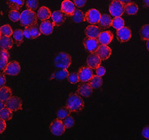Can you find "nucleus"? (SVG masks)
<instances>
[{
  "label": "nucleus",
  "mask_w": 149,
  "mask_h": 140,
  "mask_svg": "<svg viewBox=\"0 0 149 140\" xmlns=\"http://www.w3.org/2000/svg\"><path fill=\"white\" fill-rule=\"evenodd\" d=\"M67 107L71 112L80 113L84 108V102L79 95L71 93L67 99Z\"/></svg>",
  "instance_id": "nucleus-1"
},
{
  "label": "nucleus",
  "mask_w": 149,
  "mask_h": 140,
  "mask_svg": "<svg viewBox=\"0 0 149 140\" xmlns=\"http://www.w3.org/2000/svg\"><path fill=\"white\" fill-rule=\"evenodd\" d=\"M19 21L24 27H32L36 25L37 23V15L34 11L26 9L20 13Z\"/></svg>",
  "instance_id": "nucleus-2"
},
{
  "label": "nucleus",
  "mask_w": 149,
  "mask_h": 140,
  "mask_svg": "<svg viewBox=\"0 0 149 140\" xmlns=\"http://www.w3.org/2000/svg\"><path fill=\"white\" fill-rule=\"evenodd\" d=\"M71 64V57L67 52H60L54 58V65L58 68H68Z\"/></svg>",
  "instance_id": "nucleus-3"
},
{
  "label": "nucleus",
  "mask_w": 149,
  "mask_h": 140,
  "mask_svg": "<svg viewBox=\"0 0 149 140\" xmlns=\"http://www.w3.org/2000/svg\"><path fill=\"white\" fill-rule=\"evenodd\" d=\"M109 11L110 15L113 17L122 16L125 11L124 5L120 2L119 0H113L109 5Z\"/></svg>",
  "instance_id": "nucleus-4"
},
{
  "label": "nucleus",
  "mask_w": 149,
  "mask_h": 140,
  "mask_svg": "<svg viewBox=\"0 0 149 140\" xmlns=\"http://www.w3.org/2000/svg\"><path fill=\"white\" fill-rule=\"evenodd\" d=\"M49 129H50V131H51V133L54 135H55V136H61V135H63L64 134L66 128H65L63 123V121L57 118V119L54 120L51 122L50 126H49Z\"/></svg>",
  "instance_id": "nucleus-5"
},
{
  "label": "nucleus",
  "mask_w": 149,
  "mask_h": 140,
  "mask_svg": "<svg viewBox=\"0 0 149 140\" xmlns=\"http://www.w3.org/2000/svg\"><path fill=\"white\" fill-rule=\"evenodd\" d=\"M101 14L95 8H91L85 13V21L91 25H97L100 21Z\"/></svg>",
  "instance_id": "nucleus-6"
},
{
  "label": "nucleus",
  "mask_w": 149,
  "mask_h": 140,
  "mask_svg": "<svg viewBox=\"0 0 149 140\" xmlns=\"http://www.w3.org/2000/svg\"><path fill=\"white\" fill-rule=\"evenodd\" d=\"M6 108H8L12 112H16L22 109V101L16 96H11L5 103Z\"/></svg>",
  "instance_id": "nucleus-7"
},
{
  "label": "nucleus",
  "mask_w": 149,
  "mask_h": 140,
  "mask_svg": "<svg viewBox=\"0 0 149 140\" xmlns=\"http://www.w3.org/2000/svg\"><path fill=\"white\" fill-rule=\"evenodd\" d=\"M84 46L88 51H89L91 53H94L96 52L100 46V42L98 41L97 38H87L84 40Z\"/></svg>",
  "instance_id": "nucleus-8"
},
{
  "label": "nucleus",
  "mask_w": 149,
  "mask_h": 140,
  "mask_svg": "<svg viewBox=\"0 0 149 140\" xmlns=\"http://www.w3.org/2000/svg\"><path fill=\"white\" fill-rule=\"evenodd\" d=\"M79 78V82H88L91 77L93 76V69L89 68L88 66H84L79 69L78 71Z\"/></svg>",
  "instance_id": "nucleus-9"
},
{
  "label": "nucleus",
  "mask_w": 149,
  "mask_h": 140,
  "mask_svg": "<svg viewBox=\"0 0 149 140\" xmlns=\"http://www.w3.org/2000/svg\"><path fill=\"white\" fill-rule=\"evenodd\" d=\"M20 69H21V67H20V65L19 64V62L13 61L8 62L4 72L9 76H16L19 73Z\"/></svg>",
  "instance_id": "nucleus-10"
},
{
  "label": "nucleus",
  "mask_w": 149,
  "mask_h": 140,
  "mask_svg": "<svg viewBox=\"0 0 149 140\" xmlns=\"http://www.w3.org/2000/svg\"><path fill=\"white\" fill-rule=\"evenodd\" d=\"M117 38L120 42H127L131 38V30L128 27H123L117 30Z\"/></svg>",
  "instance_id": "nucleus-11"
},
{
  "label": "nucleus",
  "mask_w": 149,
  "mask_h": 140,
  "mask_svg": "<svg viewBox=\"0 0 149 140\" xmlns=\"http://www.w3.org/2000/svg\"><path fill=\"white\" fill-rule=\"evenodd\" d=\"M53 24L55 26H60L63 25L66 20V14L62 11H54L51 14Z\"/></svg>",
  "instance_id": "nucleus-12"
},
{
  "label": "nucleus",
  "mask_w": 149,
  "mask_h": 140,
  "mask_svg": "<svg viewBox=\"0 0 149 140\" xmlns=\"http://www.w3.org/2000/svg\"><path fill=\"white\" fill-rule=\"evenodd\" d=\"M96 53L99 56L101 61H106L111 56L112 50L108 45H101L99 46Z\"/></svg>",
  "instance_id": "nucleus-13"
},
{
  "label": "nucleus",
  "mask_w": 149,
  "mask_h": 140,
  "mask_svg": "<svg viewBox=\"0 0 149 140\" xmlns=\"http://www.w3.org/2000/svg\"><path fill=\"white\" fill-rule=\"evenodd\" d=\"M61 11L67 15H72L75 11V5L70 0H63L61 4Z\"/></svg>",
  "instance_id": "nucleus-14"
},
{
  "label": "nucleus",
  "mask_w": 149,
  "mask_h": 140,
  "mask_svg": "<svg viewBox=\"0 0 149 140\" xmlns=\"http://www.w3.org/2000/svg\"><path fill=\"white\" fill-rule=\"evenodd\" d=\"M101 61H102L99 56L96 52H94L89 55L87 58V65L89 68L93 69V68H97L99 65H101Z\"/></svg>",
  "instance_id": "nucleus-15"
},
{
  "label": "nucleus",
  "mask_w": 149,
  "mask_h": 140,
  "mask_svg": "<svg viewBox=\"0 0 149 140\" xmlns=\"http://www.w3.org/2000/svg\"><path fill=\"white\" fill-rule=\"evenodd\" d=\"M113 38V35L110 31H103L101 32V34L98 36V41L101 45H109L112 42Z\"/></svg>",
  "instance_id": "nucleus-16"
},
{
  "label": "nucleus",
  "mask_w": 149,
  "mask_h": 140,
  "mask_svg": "<svg viewBox=\"0 0 149 140\" xmlns=\"http://www.w3.org/2000/svg\"><path fill=\"white\" fill-rule=\"evenodd\" d=\"M93 88L90 86L89 83L84 82L81 85H79L78 87V94L84 97H90L93 94Z\"/></svg>",
  "instance_id": "nucleus-17"
},
{
  "label": "nucleus",
  "mask_w": 149,
  "mask_h": 140,
  "mask_svg": "<svg viewBox=\"0 0 149 140\" xmlns=\"http://www.w3.org/2000/svg\"><path fill=\"white\" fill-rule=\"evenodd\" d=\"M100 34H101V30L99 27L96 26V25H90L86 27L85 35L88 38H97Z\"/></svg>",
  "instance_id": "nucleus-18"
},
{
  "label": "nucleus",
  "mask_w": 149,
  "mask_h": 140,
  "mask_svg": "<svg viewBox=\"0 0 149 140\" xmlns=\"http://www.w3.org/2000/svg\"><path fill=\"white\" fill-rule=\"evenodd\" d=\"M54 26V24L50 22L49 20H43L40 25V30H41V34H45V35H49L53 33Z\"/></svg>",
  "instance_id": "nucleus-19"
},
{
  "label": "nucleus",
  "mask_w": 149,
  "mask_h": 140,
  "mask_svg": "<svg viewBox=\"0 0 149 140\" xmlns=\"http://www.w3.org/2000/svg\"><path fill=\"white\" fill-rule=\"evenodd\" d=\"M51 14H52V12L50 11V10L47 7L43 6V7H41L38 9L37 15L38 19L41 20V21H43V20H46L51 18Z\"/></svg>",
  "instance_id": "nucleus-20"
},
{
  "label": "nucleus",
  "mask_w": 149,
  "mask_h": 140,
  "mask_svg": "<svg viewBox=\"0 0 149 140\" xmlns=\"http://www.w3.org/2000/svg\"><path fill=\"white\" fill-rule=\"evenodd\" d=\"M13 46V41L10 37L7 36H2L0 38V48L2 50L8 51Z\"/></svg>",
  "instance_id": "nucleus-21"
},
{
  "label": "nucleus",
  "mask_w": 149,
  "mask_h": 140,
  "mask_svg": "<svg viewBox=\"0 0 149 140\" xmlns=\"http://www.w3.org/2000/svg\"><path fill=\"white\" fill-rule=\"evenodd\" d=\"M112 20H113V19L110 15H107V14H103V15H101V19H100V21L98 24H99L101 28L107 29L109 27L112 26Z\"/></svg>",
  "instance_id": "nucleus-22"
},
{
  "label": "nucleus",
  "mask_w": 149,
  "mask_h": 140,
  "mask_svg": "<svg viewBox=\"0 0 149 140\" xmlns=\"http://www.w3.org/2000/svg\"><path fill=\"white\" fill-rule=\"evenodd\" d=\"M88 83L93 89H98L103 85V80L100 76L93 75L88 81Z\"/></svg>",
  "instance_id": "nucleus-23"
},
{
  "label": "nucleus",
  "mask_w": 149,
  "mask_h": 140,
  "mask_svg": "<svg viewBox=\"0 0 149 140\" xmlns=\"http://www.w3.org/2000/svg\"><path fill=\"white\" fill-rule=\"evenodd\" d=\"M11 95H12V91L10 87L6 86L0 87V99L6 102Z\"/></svg>",
  "instance_id": "nucleus-24"
},
{
  "label": "nucleus",
  "mask_w": 149,
  "mask_h": 140,
  "mask_svg": "<svg viewBox=\"0 0 149 140\" xmlns=\"http://www.w3.org/2000/svg\"><path fill=\"white\" fill-rule=\"evenodd\" d=\"M124 9H125V11L127 12V14H128L129 15H134L138 12L139 7L135 3L130 2L129 4L124 5Z\"/></svg>",
  "instance_id": "nucleus-25"
},
{
  "label": "nucleus",
  "mask_w": 149,
  "mask_h": 140,
  "mask_svg": "<svg viewBox=\"0 0 149 140\" xmlns=\"http://www.w3.org/2000/svg\"><path fill=\"white\" fill-rule=\"evenodd\" d=\"M72 20L75 23H81L85 21V14L79 9H75L74 12L71 15Z\"/></svg>",
  "instance_id": "nucleus-26"
},
{
  "label": "nucleus",
  "mask_w": 149,
  "mask_h": 140,
  "mask_svg": "<svg viewBox=\"0 0 149 140\" xmlns=\"http://www.w3.org/2000/svg\"><path fill=\"white\" fill-rule=\"evenodd\" d=\"M8 7L13 10H19L24 4V0H7Z\"/></svg>",
  "instance_id": "nucleus-27"
},
{
  "label": "nucleus",
  "mask_w": 149,
  "mask_h": 140,
  "mask_svg": "<svg viewBox=\"0 0 149 140\" xmlns=\"http://www.w3.org/2000/svg\"><path fill=\"white\" fill-rule=\"evenodd\" d=\"M13 38L15 41V42L17 43V46H19L23 42V39H24V32L22 30L20 29H16L15 30L13 31L12 34Z\"/></svg>",
  "instance_id": "nucleus-28"
},
{
  "label": "nucleus",
  "mask_w": 149,
  "mask_h": 140,
  "mask_svg": "<svg viewBox=\"0 0 149 140\" xmlns=\"http://www.w3.org/2000/svg\"><path fill=\"white\" fill-rule=\"evenodd\" d=\"M69 75V72L67 70V68H60L58 71H57L55 72V77L56 80L58 81H63V80L67 79Z\"/></svg>",
  "instance_id": "nucleus-29"
},
{
  "label": "nucleus",
  "mask_w": 149,
  "mask_h": 140,
  "mask_svg": "<svg viewBox=\"0 0 149 140\" xmlns=\"http://www.w3.org/2000/svg\"><path fill=\"white\" fill-rule=\"evenodd\" d=\"M12 117H13L12 111L6 107L0 111V118L3 119L4 121H10Z\"/></svg>",
  "instance_id": "nucleus-30"
},
{
  "label": "nucleus",
  "mask_w": 149,
  "mask_h": 140,
  "mask_svg": "<svg viewBox=\"0 0 149 140\" xmlns=\"http://www.w3.org/2000/svg\"><path fill=\"white\" fill-rule=\"evenodd\" d=\"M112 26L118 30H119L121 28L125 26V21L121 16L114 17L112 20Z\"/></svg>",
  "instance_id": "nucleus-31"
},
{
  "label": "nucleus",
  "mask_w": 149,
  "mask_h": 140,
  "mask_svg": "<svg viewBox=\"0 0 149 140\" xmlns=\"http://www.w3.org/2000/svg\"><path fill=\"white\" fill-rule=\"evenodd\" d=\"M139 34H140V38L143 41H147L149 39V24L148 25H144L141 27L140 31H139Z\"/></svg>",
  "instance_id": "nucleus-32"
},
{
  "label": "nucleus",
  "mask_w": 149,
  "mask_h": 140,
  "mask_svg": "<svg viewBox=\"0 0 149 140\" xmlns=\"http://www.w3.org/2000/svg\"><path fill=\"white\" fill-rule=\"evenodd\" d=\"M71 112L68 109V108H67V106L63 107V108H60V109L57 112V118L63 121L66 117L69 116V115L71 114Z\"/></svg>",
  "instance_id": "nucleus-33"
},
{
  "label": "nucleus",
  "mask_w": 149,
  "mask_h": 140,
  "mask_svg": "<svg viewBox=\"0 0 149 140\" xmlns=\"http://www.w3.org/2000/svg\"><path fill=\"white\" fill-rule=\"evenodd\" d=\"M0 32L2 34V36H7V37H11L13 34V30L9 25H4L0 27Z\"/></svg>",
  "instance_id": "nucleus-34"
},
{
  "label": "nucleus",
  "mask_w": 149,
  "mask_h": 140,
  "mask_svg": "<svg viewBox=\"0 0 149 140\" xmlns=\"http://www.w3.org/2000/svg\"><path fill=\"white\" fill-rule=\"evenodd\" d=\"M63 123L66 129H70L74 125V119L69 115L63 120Z\"/></svg>",
  "instance_id": "nucleus-35"
},
{
  "label": "nucleus",
  "mask_w": 149,
  "mask_h": 140,
  "mask_svg": "<svg viewBox=\"0 0 149 140\" xmlns=\"http://www.w3.org/2000/svg\"><path fill=\"white\" fill-rule=\"evenodd\" d=\"M8 17L13 22H16L19 20V17H20V13L19 12L18 10H13L11 9V11L8 13Z\"/></svg>",
  "instance_id": "nucleus-36"
},
{
  "label": "nucleus",
  "mask_w": 149,
  "mask_h": 140,
  "mask_svg": "<svg viewBox=\"0 0 149 140\" xmlns=\"http://www.w3.org/2000/svg\"><path fill=\"white\" fill-rule=\"evenodd\" d=\"M25 4H26L28 9H30L32 11H36L39 6L38 0H26Z\"/></svg>",
  "instance_id": "nucleus-37"
},
{
  "label": "nucleus",
  "mask_w": 149,
  "mask_h": 140,
  "mask_svg": "<svg viewBox=\"0 0 149 140\" xmlns=\"http://www.w3.org/2000/svg\"><path fill=\"white\" fill-rule=\"evenodd\" d=\"M67 79H68V82L71 84L78 83L79 82L78 72H72V73H69Z\"/></svg>",
  "instance_id": "nucleus-38"
},
{
  "label": "nucleus",
  "mask_w": 149,
  "mask_h": 140,
  "mask_svg": "<svg viewBox=\"0 0 149 140\" xmlns=\"http://www.w3.org/2000/svg\"><path fill=\"white\" fill-rule=\"evenodd\" d=\"M30 31H31V35H32V38H38L41 34V32L40 30V29H37L36 25L34 26L29 27Z\"/></svg>",
  "instance_id": "nucleus-39"
},
{
  "label": "nucleus",
  "mask_w": 149,
  "mask_h": 140,
  "mask_svg": "<svg viewBox=\"0 0 149 140\" xmlns=\"http://www.w3.org/2000/svg\"><path fill=\"white\" fill-rule=\"evenodd\" d=\"M8 64V58L0 56V72H4Z\"/></svg>",
  "instance_id": "nucleus-40"
},
{
  "label": "nucleus",
  "mask_w": 149,
  "mask_h": 140,
  "mask_svg": "<svg viewBox=\"0 0 149 140\" xmlns=\"http://www.w3.org/2000/svg\"><path fill=\"white\" fill-rule=\"evenodd\" d=\"M105 72H106V69L104 67L101 66V65H99L97 68H96V73L97 75L100 76V77H103V76L105 74Z\"/></svg>",
  "instance_id": "nucleus-41"
},
{
  "label": "nucleus",
  "mask_w": 149,
  "mask_h": 140,
  "mask_svg": "<svg viewBox=\"0 0 149 140\" xmlns=\"http://www.w3.org/2000/svg\"><path fill=\"white\" fill-rule=\"evenodd\" d=\"M86 3H87V0H74V5L79 8H84L86 5Z\"/></svg>",
  "instance_id": "nucleus-42"
},
{
  "label": "nucleus",
  "mask_w": 149,
  "mask_h": 140,
  "mask_svg": "<svg viewBox=\"0 0 149 140\" xmlns=\"http://www.w3.org/2000/svg\"><path fill=\"white\" fill-rule=\"evenodd\" d=\"M141 134L143 138L149 139V125H147V126H145V127L143 129Z\"/></svg>",
  "instance_id": "nucleus-43"
},
{
  "label": "nucleus",
  "mask_w": 149,
  "mask_h": 140,
  "mask_svg": "<svg viewBox=\"0 0 149 140\" xmlns=\"http://www.w3.org/2000/svg\"><path fill=\"white\" fill-rule=\"evenodd\" d=\"M24 32V36L28 39H32V35H31V31H30L29 27H25V29L23 30Z\"/></svg>",
  "instance_id": "nucleus-44"
},
{
  "label": "nucleus",
  "mask_w": 149,
  "mask_h": 140,
  "mask_svg": "<svg viewBox=\"0 0 149 140\" xmlns=\"http://www.w3.org/2000/svg\"><path fill=\"white\" fill-rule=\"evenodd\" d=\"M7 127V124H6V121H4L3 119L0 118V134H3L5 131Z\"/></svg>",
  "instance_id": "nucleus-45"
},
{
  "label": "nucleus",
  "mask_w": 149,
  "mask_h": 140,
  "mask_svg": "<svg viewBox=\"0 0 149 140\" xmlns=\"http://www.w3.org/2000/svg\"><path fill=\"white\" fill-rule=\"evenodd\" d=\"M6 84V77L3 73H0V87H3Z\"/></svg>",
  "instance_id": "nucleus-46"
},
{
  "label": "nucleus",
  "mask_w": 149,
  "mask_h": 140,
  "mask_svg": "<svg viewBox=\"0 0 149 140\" xmlns=\"http://www.w3.org/2000/svg\"><path fill=\"white\" fill-rule=\"evenodd\" d=\"M0 56L6 57V58L9 59V54H8V51H6V50H1L0 51Z\"/></svg>",
  "instance_id": "nucleus-47"
},
{
  "label": "nucleus",
  "mask_w": 149,
  "mask_h": 140,
  "mask_svg": "<svg viewBox=\"0 0 149 140\" xmlns=\"http://www.w3.org/2000/svg\"><path fill=\"white\" fill-rule=\"evenodd\" d=\"M6 107V105H5V101H3L2 99H0V111L3 109V108H4Z\"/></svg>",
  "instance_id": "nucleus-48"
},
{
  "label": "nucleus",
  "mask_w": 149,
  "mask_h": 140,
  "mask_svg": "<svg viewBox=\"0 0 149 140\" xmlns=\"http://www.w3.org/2000/svg\"><path fill=\"white\" fill-rule=\"evenodd\" d=\"M120 2L123 4V5H126V4H129L131 2V0H119Z\"/></svg>",
  "instance_id": "nucleus-49"
},
{
  "label": "nucleus",
  "mask_w": 149,
  "mask_h": 140,
  "mask_svg": "<svg viewBox=\"0 0 149 140\" xmlns=\"http://www.w3.org/2000/svg\"><path fill=\"white\" fill-rule=\"evenodd\" d=\"M143 3L144 4V6L149 8V0H143Z\"/></svg>",
  "instance_id": "nucleus-50"
},
{
  "label": "nucleus",
  "mask_w": 149,
  "mask_h": 140,
  "mask_svg": "<svg viewBox=\"0 0 149 140\" xmlns=\"http://www.w3.org/2000/svg\"><path fill=\"white\" fill-rule=\"evenodd\" d=\"M146 46H147V49L148 50V51H149V39H148V40H147V42H146Z\"/></svg>",
  "instance_id": "nucleus-51"
},
{
  "label": "nucleus",
  "mask_w": 149,
  "mask_h": 140,
  "mask_svg": "<svg viewBox=\"0 0 149 140\" xmlns=\"http://www.w3.org/2000/svg\"><path fill=\"white\" fill-rule=\"evenodd\" d=\"M1 37H2V34H1V32H0V38H1Z\"/></svg>",
  "instance_id": "nucleus-52"
},
{
  "label": "nucleus",
  "mask_w": 149,
  "mask_h": 140,
  "mask_svg": "<svg viewBox=\"0 0 149 140\" xmlns=\"http://www.w3.org/2000/svg\"><path fill=\"white\" fill-rule=\"evenodd\" d=\"M112 1H113V0H112Z\"/></svg>",
  "instance_id": "nucleus-53"
}]
</instances>
